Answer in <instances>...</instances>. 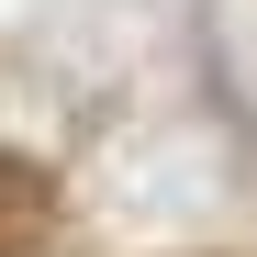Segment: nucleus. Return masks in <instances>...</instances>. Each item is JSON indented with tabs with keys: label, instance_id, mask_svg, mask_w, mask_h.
<instances>
[{
	"label": "nucleus",
	"instance_id": "obj_1",
	"mask_svg": "<svg viewBox=\"0 0 257 257\" xmlns=\"http://www.w3.org/2000/svg\"><path fill=\"white\" fill-rule=\"evenodd\" d=\"M45 224H56V179L34 157H0V257H23Z\"/></svg>",
	"mask_w": 257,
	"mask_h": 257
}]
</instances>
